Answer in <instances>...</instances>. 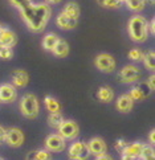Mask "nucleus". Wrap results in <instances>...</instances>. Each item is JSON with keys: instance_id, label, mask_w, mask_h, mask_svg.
I'll list each match as a JSON object with an SVG mask.
<instances>
[{"instance_id": "obj_33", "label": "nucleus", "mask_w": 155, "mask_h": 160, "mask_svg": "<svg viewBox=\"0 0 155 160\" xmlns=\"http://www.w3.org/2000/svg\"><path fill=\"white\" fill-rule=\"evenodd\" d=\"M146 82H147L148 86H150V89H151V90H154V89H155V76H154V74H151V76L147 78V81H146Z\"/></svg>"}, {"instance_id": "obj_44", "label": "nucleus", "mask_w": 155, "mask_h": 160, "mask_svg": "<svg viewBox=\"0 0 155 160\" xmlns=\"http://www.w3.org/2000/svg\"><path fill=\"white\" fill-rule=\"evenodd\" d=\"M70 160H82V159H70Z\"/></svg>"}, {"instance_id": "obj_7", "label": "nucleus", "mask_w": 155, "mask_h": 160, "mask_svg": "<svg viewBox=\"0 0 155 160\" xmlns=\"http://www.w3.org/2000/svg\"><path fill=\"white\" fill-rule=\"evenodd\" d=\"M152 91L154 90L150 89V86L147 85L146 81H138L137 85H134V86L131 88L129 95L133 98V101H143V99L148 98V97L152 94Z\"/></svg>"}, {"instance_id": "obj_15", "label": "nucleus", "mask_w": 155, "mask_h": 160, "mask_svg": "<svg viewBox=\"0 0 155 160\" xmlns=\"http://www.w3.org/2000/svg\"><path fill=\"white\" fill-rule=\"evenodd\" d=\"M134 101L129 94H122L117 99V108L121 112H130L133 110Z\"/></svg>"}, {"instance_id": "obj_32", "label": "nucleus", "mask_w": 155, "mask_h": 160, "mask_svg": "<svg viewBox=\"0 0 155 160\" xmlns=\"http://www.w3.org/2000/svg\"><path fill=\"white\" fill-rule=\"evenodd\" d=\"M126 146H127V142H126L125 139H118V140L116 142V148H117V150H118L119 152L122 151Z\"/></svg>"}, {"instance_id": "obj_43", "label": "nucleus", "mask_w": 155, "mask_h": 160, "mask_svg": "<svg viewBox=\"0 0 155 160\" xmlns=\"http://www.w3.org/2000/svg\"><path fill=\"white\" fill-rule=\"evenodd\" d=\"M119 2H121V3H125V2H126V0H119Z\"/></svg>"}, {"instance_id": "obj_6", "label": "nucleus", "mask_w": 155, "mask_h": 160, "mask_svg": "<svg viewBox=\"0 0 155 160\" xmlns=\"http://www.w3.org/2000/svg\"><path fill=\"white\" fill-rule=\"evenodd\" d=\"M94 65L97 66V69L105 73H111L116 70V60L109 53H100L94 58Z\"/></svg>"}, {"instance_id": "obj_29", "label": "nucleus", "mask_w": 155, "mask_h": 160, "mask_svg": "<svg viewBox=\"0 0 155 160\" xmlns=\"http://www.w3.org/2000/svg\"><path fill=\"white\" fill-rule=\"evenodd\" d=\"M13 57L12 48L9 47H0V58L2 60H11Z\"/></svg>"}, {"instance_id": "obj_39", "label": "nucleus", "mask_w": 155, "mask_h": 160, "mask_svg": "<svg viewBox=\"0 0 155 160\" xmlns=\"http://www.w3.org/2000/svg\"><path fill=\"white\" fill-rule=\"evenodd\" d=\"M122 160H139L138 158H133V156H123L122 155Z\"/></svg>"}, {"instance_id": "obj_23", "label": "nucleus", "mask_w": 155, "mask_h": 160, "mask_svg": "<svg viewBox=\"0 0 155 160\" xmlns=\"http://www.w3.org/2000/svg\"><path fill=\"white\" fill-rule=\"evenodd\" d=\"M62 122H64V115H62L61 111L49 112V115H48V124H49V127L59 128Z\"/></svg>"}, {"instance_id": "obj_46", "label": "nucleus", "mask_w": 155, "mask_h": 160, "mask_svg": "<svg viewBox=\"0 0 155 160\" xmlns=\"http://www.w3.org/2000/svg\"><path fill=\"white\" fill-rule=\"evenodd\" d=\"M0 47H3V45H2V42H0Z\"/></svg>"}, {"instance_id": "obj_27", "label": "nucleus", "mask_w": 155, "mask_h": 160, "mask_svg": "<svg viewBox=\"0 0 155 160\" xmlns=\"http://www.w3.org/2000/svg\"><path fill=\"white\" fill-rule=\"evenodd\" d=\"M139 159H142V160H155V153H154L152 146H147V144L143 146V150L141 152Z\"/></svg>"}, {"instance_id": "obj_26", "label": "nucleus", "mask_w": 155, "mask_h": 160, "mask_svg": "<svg viewBox=\"0 0 155 160\" xmlns=\"http://www.w3.org/2000/svg\"><path fill=\"white\" fill-rule=\"evenodd\" d=\"M143 65H145V68L147 70H154L155 69V53L154 50H148V52H146L145 54H143Z\"/></svg>"}, {"instance_id": "obj_18", "label": "nucleus", "mask_w": 155, "mask_h": 160, "mask_svg": "<svg viewBox=\"0 0 155 160\" xmlns=\"http://www.w3.org/2000/svg\"><path fill=\"white\" fill-rule=\"evenodd\" d=\"M52 53H53L54 56L57 57H66L69 54V45L68 42L65 41L64 38H59L57 40V42L56 45L53 47V49H52Z\"/></svg>"}, {"instance_id": "obj_24", "label": "nucleus", "mask_w": 155, "mask_h": 160, "mask_svg": "<svg viewBox=\"0 0 155 160\" xmlns=\"http://www.w3.org/2000/svg\"><path fill=\"white\" fill-rule=\"evenodd\" d=\"M60 37L56 35V33H48V35H45L44 38H43V48L45 50H49V52H52V49H53V47L56 45L57 40H59Z\"/></svg>"}, {"instance_id": "obj_9", "label": "nucleus", "mask_w": 155, "mask_h": 160, "mask_svg": "<svg viewBox=\"0 0 155 160\" xmlns=\"http://www.w3.org/2000/svg\"><path fill=\"white\" fill-rule=\"evenodd\" d=\"M90 156L88 144L84 142H74L69 147V159H82L86 160Z\"/></svg>"}, {"instance_id": "obj_30", "label": "nucleus", "mask_w": 155, "mask_h": 160, "mask_svg": "<svg viewBox=\"0 0 155 160\" xmlns=\"http://www.w3.org/2000/svg\"><path fill=\"white\" fill-rule=\"evenodd\" d=\"M121 3L119 0H105V3H103L102 7L105 8H119L121 7Z\"/></svg>"}, {"instance_id": "obj_20", "label": "nucleus", "mask_w": 155, "mask_h": 160, "mask_svg": "<svg viewBox=\"0 0 155 160\" xmlns=\"http://www.w3.org/2000/svg\"><path fill=\"white\" fill-rule=\"evenodd\" d=\"M25 160H52V152L48 150H34L28 153Z\"/></svg>"}, {"instance_id": "obj_13", "label": "nucleus", "mask_w": 155, "mask_h": 160, "mask_svg": "<svg viewBox=\"0 0 155 160\" xmlns=\"http://www.w3.org/2000/svg\"><path fill=\"white\" fill-rule=\"evenodd\" d=\"M86 144H88L90 155H94V156L101 155V153H105L106 150H107L106 143L102 138H91Z\"/></svg>"}, {"instance_id": "obj_19", "label": "nucleus", "mask_w": 155, "mask_h": 160, "mask_svg": "<svg viewBox=\"0 0 155 160\" xmlns=\"http://www.w3.org/2000/svg\"><path fill=\"white\" fill-rule=\"evenodd\" d=\"M97 98H98V101L103 102V103H109L114 98V91L109 86H101L98 91H97Z\"/></svg>"}, {"instance_id": "obj_36", "label": "nucleus", "mask_w": 155, "mask_h": 160, "mask_svg": "<svg viewBox=\"0 0 155 160\" xmlns=\"http://www.w3.org/2000/svg\"><path fill=\"white\" fill-rule=\"evenodd\" d=\"M4 139H5V128L3 126H0V144L4 143Z\"/></svg>"}, {"instance_id": "obj_21", "label": "nucleus", "mask_w": 155, "mask_h": 160, "mask_svg": "<svg viewBox=\"0 0 155 160\" xmlns=\"http://www.w3.org/2000/svg\"><path fill=\"white\" fill-rule=\"evenodd\" d=\"M66 16H69V18H72L74 20H78L80 18V5L76 3V2H69L65 7H64V11H62Z\"/></svg>"}, {"instance_id": "obj_17", "label": "nucleus", "mask_w": 155, "mask_h": 160, "mask_svg": "<svg viewBox=\"0 0 155 160\" xmlns=\"http://www.w3.org/2000/svg\"><path fill=\"white\" fill-rule=\"evenodd\" d=\"M0 42H2L3 47H9V48L15 47L16 42H17L16 33L13 31L4 28V31L2 32V35H0Z\"/></svg>"}, {"instance_id": "obj_2", "label": "nucleus", "mask_w": 155, "mask_h": 160, "mask_svg": "<svg viewBox=\"0 0 155 160\" xmlns=\"http://www.w3.org/2000/svg\"><path fill=\"white\" fill-rule=\"evenodd\" d=\"M127 32L134 42L142 44L148 37V21L141 15H135L129 20Z\"/></svg>"}, {"instance_id": "obj_28", "label": "nucleus", "mask_w": 155, "mask_h": 160, "mask_svg": "<svg viewBox=\"0 0 155 160\" xmlns=\"http://www.w3.org/2000/svg\"><path fill=\"white\" fill-rule=\"evenodd\" d=\"M143 53L141 49H138V48H133L129 52V58L131 60V61H137V62H139V61H142V58H143Z\"/></svg>"}, {"instance_id": "obj_3", "label": "nucleus", "mask_w": 155, "mask_h": 160, "mask_svg": "<svg viewBox=\"0 0 155 160\" xmlns=\"http://www.w3.org/2000/svg\"><path fill=\"white\" fill-rule=\"evenodd\" d=\"M20 111L28 119L37 118L40 111V103L36 95L33 94H24L20 99Z\"/></svg>"}, {"instance_id": "obj_4", "label": "nucleus", "mask_w": 155, "mask_h": 160, "mask_svg": "<svg viewBox=\"0 0 155 160\" xmlns=\"http://www.w3.org/2000/svg\"><path fill=\"white\" fill-rule=\"evenodd\" d=\"M118 79L122 83H135L141 79V70L135 65H126L119 70Z\"/></svg>"}, {"instance_id": "obj_34", "label": "nucleus", "mask_w": 155, "mask_h": 160, "mask_svg": "<svg viewBox=\"0 0 155 160\" xmlns=\"http://www.w3.org/2000/svg\"><path fill=\"white\" fill-rule=\"evenodd\" d=\"M96 160H113V158L109 155V153H101V155H97L96 156Z\"/></svg>"}, {"instance_id": "obj_5", "label": "nucleus", "mask_w": 155, "mask_h": 160, "mask_svg": "<svg viewBox=\"0 0 155 160\" xmlns=\"http://www.w3.org/2000/svg\"><path fill=\"white\" fill-rule=\"evenodd\" d=\"M59 130V135L62 136L65 140H74L80 134V127L78 124L74 121H65L60 124Z\"/></svg>"}, {"instance_id": "obj_25", "label": "nucleus", "mask_w": 155, "mask_h": 160, "mask_svg": "<svg viewBox=\"0 0 155 160\" xmlns=\"http://www.w3.org/2000/svg\"><path fill=\"white\" fill-rule=\"evenodd\" d=\"M126 7L133 12H141L145 9L147 0H126Z\"/></svg>"}, {"instance_id": "obj_10", "label": "nucleus", "mask_w": 155, "mask_h": 160, "mask_svg": "<svg viewBox=\"0 0 155 160\" xmlns=\"http://www.w3.org/2000/svg\"><path fill=\"white\" fill-rule=\"evenodd\" d=\"M65 146V139L59 134H50L45 139V150H48L49 152H61Z\"/></svg>"}, {"instance_id": "obj_1", "label": "nucleus", "mask_w": 155, "mask_h": 160, "mask_svg": "<svg viewBox=\"0 0 155 160\" xmlns=\"http://www.w3.org/2000/svg\"><path fill=\"white\" fill-rule=\"evenodd\" d=\"M21 18L27 24L28 29L33 33H40L45 29L52 16V8L47 3L34 4L31 2L28 5L20 9Z\"/></svg>"}, {"instance_id": "obj_45", "label": "nucleus", "mask_w": 155, "mask_h": 160, "mask_svg": "<svg viewBox=\"0 0 155 160\" xmlns=\"http://www.w3.org/2000/svg\"><path fill=\"white\" fill-rule=\"evenodd\" d=\"M0 160H4V159H3V158H0Z\"/></svg>"}, {"instance_id": "obj_11", "label": "nucleus", "mask_w": 155, "mask_h": 160, "mask_svg": "<svg viewBox=\"0 0 155 160\" xmlns=\"http://www.w3.org/2000/svg\"><path fill=\"white\" fill-rule=\"evenodd\" d=\"M17 98V90L12 83H2L0 85V102L11 103Z\"/></svg>"}, {"instance_id": "obj_22", "label": "nucleus", "mask_w": 155, "mask_h": 160, "mask_svg": "<svg viewBox=\"0 0 155 160\" xmlns=\"http://www.w3.org/2000/svg\"><path fill=\"white\" fill-rule=\"evenodd\" d=\"M44 105H45V108L49 111V112H57V111H61V105L60 102L57 101L56 98L50 95H47L44 98Z\"/></svg>"}, {"instance_id": "obj_35", "label": "nucleus", "mask_w": 155, "mask_h": 160, "mask_svg": "<svg viewBox=\"0 0 155 160\" xmlns=\"http://www.w3.org/2000/svg\"><path fill=\"white\" fill-rule=\"evenodd\" d=\"M148 33H151V35L155 33V20L154 19L151 21H148Z\"/></svg>"}, {"instance_id": "obj_16", "label": "nucleus", "mask_w": 155, "mask_h": 160, "mask_svg": "<svg viewBox=\"0 0 155 160\" xmlns=\"http://www.w3.org/2000/svg\"><path fill=\"white\" fill-rule=\"evenodd\" d=\"M143 143L141 142H135V143H131V144H127L122 151H121V153H122L123 156H133V158H138L139 159L141 156V152L143 150Z\"/></svg>"}, {"instance_id": "obj_38", "label": "nucleus", "mask_w": 155, "mask_h": 160, "mask_svg": "<svg viewBox=\"0 0 155 160\" xmlns=\"http://www.w3.org/2000/svg\"><path fill=\"white\" fill-rule=\"evenodd\" d=\"M61 2H62V0H45V3H47V4H59Z\"/></svg>"}, {"instance_id": "obj_40", "label": "nucleus", "mask_w": 155, "mask_h": 160, "mask_svg": "<svg viewBox=\"0 0 155 160\" xmlns=\"http://www.w3.org/2000/svg\"><path fill=\"white\" fill-rule=\"evenodd\" d=\"M97 3H98V4L101 5V7H102V5H103V3H105V0H97Z\"/></svg>"}, {"instance_id": "obj_12", "label": "nucleus", "mask_w": 155, "mask_h": 160, "mask_svg": "<svg viewBox=\"0 0 155 160\" xmlns=\"http://www.w3.org/2000/svg\"><path fill=\"white\" fill-rule=\"evenodd\" d=\"M29 82V74L23 69H16L11 73V83L17 88H25Z\"/></svg>"}, {"instance_id": "obj_42", "label": "nucleus", "mask_w": 155, "mask_h": 160, "mask_svg": "<svg viewBox=\"0 0 155 160\" xmlns=\"http://www.w3.org/2000/svg\"><path fill=\"white\" fill-rule=\"evenodd\" d=\"M147 2H148V3H150V4H152V5L155 4V0H147Z\"/></svg>"}, {"instance_id": "obj_41", "label": "nucleus", "mask_w": 155, "mask_h": 160, "mask_svg": "<svg viewBox=\"0 0 155 160\" xmlns=\"http://www.w3.org/2000/svg\"><path fill=\"white\" fill-rule=\"evenodd\" d=\"M3 31H4V27H3L2 24H0V35H2V32H3Z\"/></svg>"}, {"instance_id": "obj_8", "label": "nucleus", "mask_w": 155, "mask_h": 160, "mask_svg": "<svg viewBox=\"0 0 155 160\" xmlns=\"http://www.w3.org/2000/svg\"><path fill=\"white\" fill-rule=\"evenodd\" d=\"M4 142L7 143L9 147L17 148L23 146L24 143V134L23 131L17 127H11V128H5V139Z\"/></svg>"}, {"instance_id": "obj_37", "label": "nucleus", "mask_w": 155, "mask_h": 160, "mask_svg": "<svg viewBox=\"0 0 155 160\" xmlns=\"http://www.w3.org/2000/svg\"><path fill=\"white\" fill-rule=\"evenodd\" d=\"M148 139H150L151 144H154V143H155V131H154V128L150 131V136H148Z\"/></svg>"}, {"instance_id": "obj_14", "label": "nucleus", "mask_w": 155, "mask_h": 160, "mask_svg": "<svg viewBox=\"0 0 155 160\" xmlns=\"http://www.w3.org/2000/svg\"><path fill=\"white\" fill-rule=\"evenodd\" d=\"M77 21L78 20H74L72 18H69V16H66L64 12H61L59 16H57L56 24L59 28H61V29L69 31V29H74V28L77 27Z\"/></svg>"}, {"instance_id": "obj_31", "label": "nucleus", "mask_w": 155, "mask_h": 160, "mask_svg": "<svg viewBox=\"0 0 155 160\" xmlns=\"http://www.w3.org/2000/svg\"><path fill=\"white\" fill-rule=\"evenodd\" d=\"M9 2H11V4H12V5H15L16 8L21 9L23 7H25V5L29 4L32 0H9Z\"/></svg>"}]
</instances>
